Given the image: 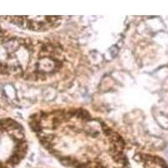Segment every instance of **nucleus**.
I'll use <instances>...</instances> for the list:
<instances>
[{"mask_svg":"<svg viewBox=\"0 0 168 168\" xmlns=\"http://www.w3.org/2000/svg\"><path fill=\"white\" fill-rule=\"evenodd\" d=\"M88 134H89V135H91V136H92V137H93V138H96V137H98V136L99 133H98V131L92 130V131H89V132H88Z\"/></svg>","mask_w":168,"mask_h":168,"instance_id":"2","label":"nucleus"},{"mask_svg":"<svg viewBox=\"0 0 168 168\" xmlns=\"http://www.w3.org/2000/svg\"><path fill=\"white\" fill-rule=\"evenodd\" d=\"M76 117L85 121L92 120L90 114L84 109H76Z\"/></svg>","mask_w":168,"mask_h":168,"instance_id":"1","label":"nucleus"}]
</instances>
